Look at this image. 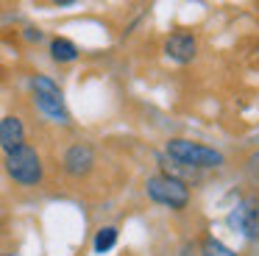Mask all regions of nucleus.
<instances>
[{"mask_svg": "<svg viewBox=\"0 0 259 256\" xmlns=\"http://www.w3.org/2000/svg\"><path fill=\"white\" fill-rule=\"evenodd\" d=\"M31 92H34V106L45 120L56 125H70V111L64 106V95L59 83L51 75H34L31 78Z\"/></svg>", "mask_w": 259, "mask_h": 256, "instance_id": "f257e3e1", "label": "nucleus"}, {"mask_svg": "<svg viewBox=\"0 0 259 256\" xmlns=\"http://www.w3.org/2000/svg\"><path fill=\"white\" fill-rule=\"evenodd\" d=\"M167 156L173 161L184 167H198V170H212V167H220L223 164V153L209 145H201V142H192V139H170L167 142Z\"/></svg>", "mask_w": 259, "mask_h": 256, "instance_id": "f03ea898", "label": "nucleus"}, {"mask_svg": "<svg viewBox=\"0 0 259 256\" xmlns=\"http://www.w3.org/2000/svg\"><path fill=\"white\" fill-rule=\"evenodd\" d=\"M6 173L12 181H17L20 187H36L45 176V167H42V156L36 153V148H31L28 142L23 148L6 153Z\"/></svg>", "mask_w": 259, "mask_h": 256, "instance_id": "7ed1b4c3", "label": "nucleus"}, {"mask_svg": "<svg viewBox=\"0 0 259 256\" xmlns=\"http://www.w3.org/2000/svg\"><path fill=\"white\" fill-rule=\"evenodd\" d=\"M145 192H148V198H151L153 203H162V206H167V209H173V211L187 209V203H190V187H187L181 178L167 176V173L148 178Z\"/></svg>", "mask_w": 259, "mask_h": 256, "instance_id": "20e7f679", "label": "nucleus"}, {"mask_svg": "<svg viewBox=\"0 0 259 256\" xmlns=\"http://www.w3.org/2000/svg\"><path fill=\"white\" fill-rule=\"evenodd\" d=\"M62 167L70 178H84L90 176V170L95 167V150L90 142H75L64 150L62 156Z\"/></svg>", "mask_w": 259, "mask_h": 256, "instance_id": "39448f33", "label": "nucleus"}, {"mask_svg": "<svg viewBox=\"0 0 259 256\" xmlns=\"http://www.w3.org/2000/svg\"><path fill=\"white\" fill-rule=\"evenodd\" d=\"M195 53H198V42H195L192 33H170V36L164 39V56L179 61V64L192 61Z\"/></svg>", "mask_w": 259, "mask_h": 256, "instance_id": "423d86ee", "label": "nucleus"}, {"mask_svg": "<svg viewBox=\"0 0 259 256\" xmlns=\"http://www.w3.org/2000/svg\"><path fill=\"white\" fill-rule=\"evenodd\" d=\"M25 145V125L17 114H6L0 117V148L3 153H12V150L23 148Z\"/></svg>", "mask_w": 259, "mask_h": 256, "instance_id": "0eeeda50", "label": "nucleus"}, {"mask_svg": "<svg viewBox=\"0 0 259 256\" xmlns=\"http://www.w3.org/2000/svg\"><path fill=\"white\" fill-rule=\"evenodd\" d=\"M240 220V228L248 234V237H259V200H248L237 209L234 223Z\"/></svg>", "mask_w": 259, "mask_h": 256, "instance_id": "6e6552de", "label": "nucleus"}, {"mask_svg": "<svg viewBox=\"0 0 259 256\" xmlns=\"http://www.w3.org/2000/svg\"><path fill=\"white\" fill-rule=\"evenodd\" d=\"M51 59L59 64H70V61L78 59V45L67 36H53L51 39Z\"/></svg>", "mask_w": 259, "mask_h": 256, "instance_id": "1a4fd4ad", "label": "nucleus"}, {"mask_svg": "<svg viewBox=\"0 0 259 256\" xmlns=\"http://www.w3.org/2000/svg\"><path fill=\"white\" fill-rule=\"evenodd\" d=\"M114 245H117V228H114V226L98 228L95 239H92V250H95V253H109Z\"/></svg>", "mask_w": 259, "mask_h": 256, "instance_id": "9d476101", "label": "nucleus"}, {"mask_svg": "<svg viewBox=\"0 0 259 256\" xmlns=\"http://www.w3.org/2000/svg\"><path fill=\"white\" fill-rule=\"evenodd\" d=\"M201 256H237V253L229 248V245L220 242V239L206 237V239L201 242Z\"/></svg>", "mask_w": 259, "mask_h": 256, "instance_id": "9b49d317", "label": "nucleus"}, {"mask_svg": "<svg viewBox=\"0 0 259 256\" xmlns=\"http://www.w3.org/2000/svg\"><path fill=\"white\" fill-rule=\"evenodd\" d=\"M23 36H25V39H31V42H39V39H42V31H39V28H25Z\"/></svg>", "mask_w": 259, "mask_h": 256, "instance_id": "f8f14e48", "label": "nucleus"}, {"mask_svg": "<svg viewBox=\"0 0 259 256\" xmlns=\"http://www.w3.org/2000/svg\"><path fill=\"white\" fill-rule=\"evenodd\" d=\"M12 256H17V253H12Z\"/></svg>", "mask_w": 259, "mask_h": 256, "instance_id": "ddd939ff", "label": "nucleus"}]
</instances>
